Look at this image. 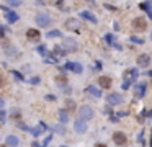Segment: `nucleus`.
<instances>
[{"instance_id": "nucleus-9", "label": "nucleus", "mask_w": 152, "mask_h": 147, "mask_svg": "<svg viewBox=\"0 0 152 147\" xmlns=\"http://www.w3.org/2000/svg\"><path fill=\"white\" fill-rule=\"evenodd\" d=\"M113 141H115V144L116 146H126V142H127V137L126 136H124V132H115V134H113Z\"/></svg>"}, {"instance_id": "nucleus-6", "label": "nucleus", "mask_w": 152, "mask_h": 147, "mask_svg": "<svg viewBox=\"0 0 152 147\" xmlns=\"http://www.w3.org/2000/svg\"><path fill=\"white\" fill-rule=\"evenodd\" d=\"M36 23L41 26V28H46L51 24V16L48 13H38L36 15Z\"/></svg>"}, {"instance_id": "nucleus-38", "label": "nucleus", "mask_w": 152, "mask_h": 147, "mask_svg": "<svg viewBox=\"0 0 152 147\" xmlns=\"http://www.w3.org/2000/svg\"><path fill=\"white\" fill-rule=\"evenodd\" d=\"M151 39H152V33H151Z\"/></svg>"}, {"instance_id": "nucleus-23", "label": "nucleus", "mask_w": 152, "mask_h": 147, "mask_svg": "<svg viewBox=\"0 0 152 147\" xmlns=\"http://www.w3.org/2000/svg\"><path fill=\"white\" fill-rule=\"evenodd\" d=\"M44 129H46V126L39 124L38 127H33V129H29V131H31V134H33V136H39V134H41V132H43Z\"/></svg>"}, {"instance_id": "nucleus-17", "label": "nucleus", "mask_w": 152, "mask_h": 147, "mask_svg": "<svg viewBox=\"0 0 152 147\" xmlns=\"http://www.w3.org/2000/svg\"><path fill=\"white\" fill-rule=\"evenodd\" d=\"M57 116H59V119H61L62 124L69 123V113H67L66 110H59V111H57Z\"/></svg>"}, {"instance_id": "nucleus-13", "label": "nucleus", "mask_w": 152, "mask_h": 147, "mask_svg": "<svg viewBox=\"0 0 152 147\" xmlns=\"http://www.w3.org/2000/svg\"><path fill=\"white\" fill-rule=\"evenodd\" d=\"M106 102L110 103V105H119V103L123 102V97L118 95V93H110L106 97Z\"/></svg>"}, {"instance_id": "nucleus-35", "label": "nucleus", "mask_w": 152, "mask_h": 147, "mask_svg": "<svg viewBox=\"0 0 152 147\" xmlns=\"http://www.w3.org/2000/svg\"><path fill=\"white\" fill-rule=\"evenodd\" d=\"M5 106V102H4V98H0V110Z\"/></svg>"}, {"instance_id": "nucleus-36", "label": "nucleus", "mask_w": 152, "mask_h": 147, "mask_svg": "<svg viewBox=\"0 0 152 147\" xmlns=\"http://www.w3.org/2000/svg\"><path fill=\"white\" fill-rule=\"evenodd\" d=\"M95 147H106V146H105V144H97Z\"/></svg>"}, {"instance_id": "nucleus-8", "label": "nucleus", "mask_w": 152, "mask_h": 147, "mask_svg": "<svg viewBox=\"0 0 152 147\" xmlns=\"http://www.w3.org/2000/svg\"><path fill=\"white\" fill-rule=\"evenodd\" d=\"M74 129H75V132H77V134H83V132H85L87 131V123L83 121V119H75L74 121Z\"/></svg>"}, {"instance_id": "nucleus-30", "label": "nucleus", "mask_w": 152, "mask_h": 147, "mask_svg": "<svg viewBox=\"0 0 152 147\" xmlns=\"http://www.w3.org/2000/svg\"><path fill=\"white\" fill-rule=\"evenodd\" d=\"M29 83H33V85H38V83H39V77H33V78H29Z\"/></svg>"}, {"instance_id": "nucleus-1", "label": "nucleus", "mask_w": 152, "mask_h": 147, "mask_svg": "<svg viewBox=\"0 0 152 147\" xmlns=\"http://www.w3.org/2000/svg\"><path fill=\"white\" fill-rule=\"evenodd\" d=\"M93 110H92L90 106H80L78 108V118L83 119V121H88V119L93 118Z\"/></svg>"}, {"instance_id": "nucleus-14", "label": "nucleus", "mask_w": 152, "mask_h": 147, "mask_svg": "<svg viewBox=\"0 0 152 147\" xmlns=\"http://www.w3.org/2000/svg\"><path fill=\"white\" fill-rule=\"evenodd\" d=\"M26 38H28V39H31V41H39V38H41V34H39V31H38V29H28V31H26Z\"/></svg>"}, {"instance_id": "nucleus-31", "label": "nucleus", "mask_w": 152, "mask_h": 147, "mask_svg": "<svg viewBox=\"0 0 152 147\" xmlns=\"http://www.w3.org/2000/svg\"><path fill=\"white\" fill-rule=\"evenodd\" d=\"M105 39H106L108 44H113V36H111V34H106V36H105Z\"/></svg>"}, {"instance_id": "nucleus-22", "label": "nucleus", "mask_w": 152, "mask_h": 147, "mask_svg": "<svg viewBox=\"0 0 152 147\" xmlns=\"http://www.w3.org/2000/svg\"><path fill=\"white\" fill-rule=\"evenodd\" d=\"M75 108H77V105H75L74 100H66V110L67 111H74Z\"/></svg>"}, {"instance_id": "nucleus-24", "label": "nucleus", "mask_w": 152, "mask_h": 147, "mask_svg": "<svg viewBox=\"0 0 152 147\" xmlns=\"http://www.w3.org/2000/svg\"><path fill=\"white\" fill-rule=\"evenodd\" d=\"M64 52H66V51H64L62 48H57V46H56V48H54V51H53V56H56V59H57V57L64 56Z\"/></svg>"}, {"instance_id": "nucleus-32", "label": "nucleus", "mask_w": 152, "mask_h": 147, "mask_svg": "<svg viewBox=\"0 0 152 147\" xmlns=\"http://www.w3.org/2000/svg\"><path fill=\"white\" fill-rule=\"evenodd\" d=\"M13 75L18 78V80H23V77H21V74H18V72H13Z\"/></svg>"}, {"instance_id": "nucleus-11", "label": "nucleus", "mask_w": 152, "mask_h": 147, "mask_svg": "<svg viewBox=\"0 0 152 147\" xmlns=\"http://www.w3.org/2000/svg\"><path fill=\"white\" fill-rule=\"evenodd\" d=\"M64 69L72 70V72H75V74H80L83 70V67H82V64H77V62H67V64L64 65Z\"/></svg>"}, {"instance_id": "nucleus-21", "label": "nucleus", "mask_w": 152, "mask_h": 147, "mask_svg": "<svg viewBox=\"0 0 152 147\" xmlns=\"http://www.w3.org/2000/svg\"><path fill=\"white\" fill-rule=\"evenodd\" d=\"M139 7H141V10H146V12H147V15L152 18V5H149V4H146V2H142Z\"/></svg>"}, {"instance_id": "nucleus-5", "label": "nucleus", "mask_w": 152, "mask_h": 147, "mask_svg": "<svg viewBox=\"0 0 152 147\" xmlns=\"http://www.w3.org/2000/svg\"><path fill=\"white\" fill-rule=\"evenodd\" d=\"M132 29H134V31H146V29H147V21L144 20L142 16L134 18V21H132Z\"/></svg>"}, {"instance_id": "nucleus-20", "label": "nucleus", "mask_w": 152, "mask_h": 147, "mask_svg": "<svg viewBox=\"0 0 152 147\" xmlns=\"http://www.w3.org/2000/svg\"><path fill=\"white\" fill-rule=\"evenodd\" d=\"M80 16H83L85 20L92 21V23H97V16H95L93 13H90V12H82V13H80Z\"/></svg>"}, {"instance_id": "nucleus-18", "label": "nucleus", "mask_w": 152, "mask_h": 147, "mask_svg": "<svg viewBox=\"0 0 152 147\" xmlns=\"http://www.w3.org/2000/svg\"><path fill=\"white\" fill-rule=\"evenodd\" d=\"M144 93H146V85H144V83H139V85L134 88V95L137 98H141V97H144Z\"/></svg>"}, {"instance_id": "nucleus-28", "label": "nucleus", "mask_w": 152, "mask_h": 147, "mask_svg": "<svg viewBox=\"0 0 152 147\" xmlns=\"http://www.w3.org/2000/svg\"><path fill=\"white\" fill-rule=\"evenodd\" d=\"M8 5H12V7H18V5H21V0H5Z\"/></svg>"}, {"instance_id": "nucleus-33", "label": "nucleus", "mask_w": 152, "mask_h": 147, "mask_svg": "<svg viewBox=\"0 0 152 147\" xmlns=\"http://www.w3.org/2000/svg\"><path fill=\"white\" fill-rule=\"evenodd\" d=\"M5 85V80H4V77H2V75H0V88H2V87Z\"/></svg>"}, {"instance_id": "nucleus-15", "label": "nucleus", "mask_w": 152, "mask_h": 147, "mask_svg": "<svg viewBox=\"0 0 152 147\" xmlns=\"http://www.w3.org/2000/svg\"><path fill=\"white\" fill-rule=\"evenodd\" d=\"M98 85L102 87V88H110L111 87V78L106 77V75H102V77L98 78Z\"/></svg>"}, {"instance_id": "nucleus-3", "label": "nucleus", "mask_w": 152, "mask_h": 147, "mask_svg": "<svg viewBox=\"0 0 152 147\" xmlns=\"http://www.w3.org/2000/svg\"><path fill=\"white\" fill-rule=\"evenodd\" d=\"M61 48L64 49V51H67V52H75V51H77V41L70 39V38H66V39L62 41Z\"/></svg>"}, {"instance_id": "nucleus-25", "label": "nucleus", "mask_w": 152, "mask_h": 147, "mask_svg": "<svg viewBox=\"0 0 152 147\" xmlns=\"http://www.w3.org/2000/svg\"><path fill=\"white\" fill-rule=\"evenodd\" d=\"M38 52H39V54H43L44 57H49V56H53V54H49V51H48L46 48H43V46H39V48H38Z\"/></svg>"}, {"instance_id": "nucleus-19", "label": "nucleus", "mask_w": 152, "mask_h": 147, "mask_svg": "<svg viewBox=\"0 0 152 147\" xmlns=\"http://www.w3.org/2000/svg\"><path fill=\"white\" fill-rule=\"evenodd\" d=\"M5 142H7V146L15 147V146H18V144H20V141H18V137H15V136H8V137L5 139Z\"/></svg>"}, {"instance_id": "nucleus-40", "label": "nucleus", "mask_w": 152, "mask_h": 147, "mask_svg": "<svg viewBox=\"0 0 152 147\" xmlns=\"http://www.w3.org/2000/svg\"><path fill=\"white\" fill-rule=\"evenodd\" d=\"M151 116H152V111H151Z\"/></svg>"}, {"instance_id": "nucleus-7", "label": "nucleus", "mask_w": 152, "mask_h": 147, "mask_svg": "<svg viewBox=\"0 0 152 147\" xmlns=\"http://www.w3.org/2000/svg\"><path fill=\"white\" fill-rule=\"evenodd\" d=\"M2 10H4L5 13V18H7V21L8 23H15V21H18V15L15 12H12V10H8V7H2Z\"/></svg>"}, {"instance_id": "nucleus-16", "label": "nucleus", "mask_w": 152, "mask_h": 147, "mask_svg": "<svg viewBox=\"0 0 152 147\" xmlns=\"http://www.w3.org/2000/svg\"><path fill=\"white\" fill-rule=\"evenodd\" d=\"M87 92H88L92 97H95V98H100V97H102V92H100V88H97V87H93V85L87 87Z\"/></svg>"}, {"instance_id": "nucleus-27", "label": "nucleus", "mask_w": 152, "mask_h": 147, "mask_svg": "<svg viewBox=\"0 0 152 147\" xmlns=\"http://www.w3.org/2000/svg\"><path fill=\"white\" fill-rule=\"evenodd\" d=\"M46 36L48 38H61V31H57V29H56V31H49Z\"/></svg>"}, {"instance_id": "nucleus-34", "label": "nucleus", "mask_w": 152, "mask_h": 147, "mask_svg": "<svg viewBox=\"0 0 152 147\" xmlns=\"http://www.w3.org/2000/svg\"><path fill=\"white\" fill-rule=\"evenodd\" d=\"M137 141H139V142H144V137H142V132H141L139 136H137Z\"/></svg>"}, {"instance_id": "nucleus-12", "label": "nucleus", "mask_w": 152, "mask_h": 147, "mask_svg": "<svg viewBox=\"0 0 152 147\" xmlns=\"http://www.w3.org/2000/svg\"><path fill=\"white\" fill-rule=\"evenodd\" d=\"M5 56H8L10 59H15V57L20 56V51H18V48H15V46H7V48H5Z\"/></svg>"}, {"instance_id": "nucleus-10", "label": "nucleus", "mask_w": 152, "mask_h": 147, "mask_svg": "<svg viewBox=\"0 0 152 147\" xmlns=\"http://www.w3.org/2000/svg\"><path fill=\"white\" fill-rule=\"evenodd\" d=\"M137 65L139 67H149L151 65V56L149 54H141V56H137Z\"/></svg>"}, {"instance_id": "nucleus-41", "label": "nucleus", "mask_w": 152, "mask_h": 147, "mask_svg": "<svg viewBox=\"0 0 152 147\" xmlns=\"http://www.w3.org/2000/svg\"><path fill=\"white\" fill-rule=\"evenodd\" d=\"M61 147H66V146H61Z\"/></svg>"}, {"instance_id": "nucleus-37", "label": "nucleus", "mask_w": 152, "mask_h": 147, "mask_svg": "<svg viewBox=\"0 0 152 147\" xmlns=\"http://www.w3.org/2000/svg\"><path fill=\"white\" fill-rule=\"evenodd\" d=\"M2 34H4V28H2V26H0V36H2Z\"/></svg>"}, {"instance_id": "nucleus-2", "label": "nucleus", "mask_w": 152, "mask_h": 147, "mask_svg": "<svg viewBox=\"0 0 152 147\" xmlns=\"http://www.w3.org/2000/svg\"><path fill=\"white\" fill-rule=\"evenodd\" d=\"M136 77H137V70H136V69H131V70H127V72H124V83H123V88H127V87H129L132 82L136 80Z\"/></svg>"}, {"instance_id": "nucleus-29", "label": "nucleus", "mask_w": 152, "mask_h": 147, "mask_svg": "<svg viewBox=\"0 0 152 147\" xmlns=\"http://www.w3.org/2000/svg\"><path fill=\"white\" fill-rule=\"evenodd\" d=\"M131 41L136 43V44H144V39L142 38H137V36H131Z\"/></svg>"}, {"instance_id": "nucleus-26", "label": "nucleus", "mask_w": 152, "mask_h": 147, "mask_svg": "<svg viewBox=\"0 0 152 147\" xmlns=\"http://www.w3.org/2000/svg\"><path fill=\"white\" fill-rule=\"evenodd\" d=\"M56 82H57L59 85H62V87H64V85L67 83V78L64 77V75H59V77H56Z\"/></svg>"}, {"instance_id": "nucleus-39", "label": "nucleus", "mask_w": 152, "mask_h": 147, "mask_svg": "<svg viewBox=\"0 0 152 147\" xmlns=\"http://www.w3.org/2000/svg\"><path fill=\"white\" fill-rule=\"evenodd\" d=\"M0 147H7V146H0Z\"/></svg>"}, {"instance_id": "nucleus-4", "label": "nucleus", "mask_w": 152, "mask_h": 147, "mask_svg": "<svg viewBox=\"0 0 152 147\" xmlns=\"http://www.w3.org/2000/svg\"><path fill=\"white\" fill-rule=\"evenodd\" d=\"M64 26H66L67 29H70V31H75V33H78L80 29H82V23H80L77 18H69Z\"/></svg>"}]
</instances>
